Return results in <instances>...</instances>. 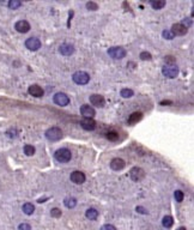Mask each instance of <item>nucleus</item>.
<instances>
[{
  "instance_id": "nucleus-32",
  "label": "nucleus",
  "mask_w": 194,
  "mask_h": 230,
  "mask_svg": "<svg viewBox=\"0 0 194 230\" xmlns=\"http://www.w3.org/2000/svg\"><path fill=\"white\" fill-rule=\"evenodd\" d=\"M140 59L141 60H151V54L149 52H141L140 53Z\"/></svg>"
},
{
  "instance_id": "nucleus-28",
  "label": "nucleus",
  "mask_w": 194,
  "mask_h": 230,
  "mask_svg": "<svg viewBox=\"0 0 194 230\" xmlns=\"http://www.w3.org/2000/svg\"><path fill=\"white\" fill-rule=\"evenodd\" d=\"M162 35H163V37L165 40H173L175 37V35L171 33L170 30H163V33H162Z\"/></svg>"
},
{
  "instance_id": "nucleus-9",
  "label": "nucleus",
  "mask_w": 194,
  "mask_h": 230,
  "mask_svg": "<svg viewBox=\"0 0 194 230\" xmlns=\"http://www.w3.org/2000/svg\"><path fill=\"white\" fill-rule=\"evenodd\" d=\"M70 179H71V181L73 182V184H76V185H82V184H84V182H85L86 176H85L84 173L79 171V170H76V171H73V173L71 174Z\"/></svg>"
},
{
  "instance_id": "nucleus-38",
  "label": "nucleus",
  "mask_w": 194,
  "mask_h": 230,
  "mask_svg": "<svg viewBox=\"0 0 194 230\" xmlns=\"http://www.w3.org/2000/svg\"><path fill=\"white\" fill-rule=\"evenodd\" d=\"M177 230H187V229H186L184 227H181V228H179V229H177Z\"/></svg>"
},
{
  "instance_id": "nucleus-3",
  "label": "nucleus",
  "mask_w": 194,
  "mask_h": 230,
  "mask_svg": "<svg viewBox=\"0 0 194 230\" xmlns=\"http://www.w3.org/2000/svg\"><path fill=\"white\" fill-rule=\"evenodd\" d=\"M72 79H73V82L78 85H85L90 82V76H89V73L84 72V71H77V72L73 73V76H72Z\"/></svg>"
},
{
  "instance_id": "nucleus-11",
  "label": "nucleus",
  "mask_w": 194,
  "mask_h": 230,
  "mask_svg": "<svg viewBox=\"0 0 194 230\" xmlns=\"http://www.w3.org/2000/svg\"><path fill=\"white\" fill-rule=\"evenodd\" d=\"M171 33L176 36H182V35H186L187 34V31H188V29L186 28L184 25H182L181 23H175V24H173V27H171Z\"/></svg>"
},
{
  "instance_id": "nucleus-5",
  "label": "nucleus",
  "mask_w": 194,
  "mask_h": 230,
  "mask_svg": "<svg viewBox=\"0 0 194 230\" xmlns=\"http://www.w3.org/2000/svg\"><path fill=\"white\" fill-rule=\"evenodd\" d=\"M108 54L113 59L121 60L126 57V51L122 48V47H111V48L108 49Z\"/></svg>"
},
{
  "instance_id": "nucleus-26",
  "label": "nucleus",
  "mask_w": 194,
  "mask_h": 230,
  "mask_svg": "<svg viewBox=\"0 0 194 230\" xmlns=\"http://www.w3.org/2000/svg\"><path fill=\"white\" fill-rule=\"evenodd\" d=\"M120 94H121V96H122L124 98H129V97H132L134 95L133 90H131V89H122Z\"/></svg>"
},
{
  "instance_id": "nucleus-10",
  "label": "nucleus",
  "mask_w": 194,
  "mask_h": 230,
  "mask_svg": "<svg viewBox=\"0 0 194 230\" xmlns=\"http://www.w3.org/2000/svg\"><path fill=\"white\" fill-rule=\"evenodd\" d=\"M90 102L91 104L95 106V107H98V108H102L106 106V98H104L102 95H98V94H94L90 96Z\"/></svg>"
},
{
  "instance_id": "nucleus-1",
  "label": "nucleus",
  "mask_w": 194,
  "mask_h": 230,
  "mask_svg": "<svg viewBox=\"0 0 194 230\" xmlns=\"http://www.w3.org/2000/svg\"><path fill=\"white\" fill-rule=\"evenodd\" d=\"M54 157H55V160L58 162H60V163H67V162L71 161V158H72V152L70 151L68 149L62 147V149L56 150L55 154H54Z\"/></svg>"
},
{
  "instance_id": "nucleus-36",
  "label": "nucleus",
  "mask_w": 194,
  "mask_h": 230,
  "mask_svg": "<svg viewBox=\"0 0 194 230\" xmlns=\"http://www.w3.org/2000/svg\"><path fill=\"white\" fill-rule=\"evenodd\" d=\"M135 210H137V212L143 213V215H146V213H148V212H146V210H145L144 207H139V206H138V207H137Z\"/></svg>"
},
{
  "instance_id": "nucleus-24",
  "label": "nucleus",
  "mask_w": 194,
  "mask_h": 230,
  "mask_svg": "<svg viewBox=\"0 0 194 230\" xmlns=\"http://www.w3.org/2000/svg\"><path fill=\"white\" fill-rule=\"evenodd\" d=\"M23 150H24V154H25L27 156H32V155H35V152H36L35 147L32 145H30V144H27L25 146H24Z\"/></svg>"
},
{
  "instance_id": "nucleus-19",
  "label": "nucleus",
  "mask_w": 194,
  "mask_h": 230,
  "mask_svg": "<svg viewBox=\"0 0 194 230\" xmlns=\"http://www.w3.org/2000/svg\"><path fill=\"white\" fill-rule=\"evenodd\" d=\"M85 216H86V218H87V219H90V220H95L97 217H98V211H97L96 209H92V207H90V209H87V210H86V212H85Z\"/></svg>"
},
{
  "instance_id": "nucleus-14",
  "label": "nucleus",
  "mask_w": 194,
  "mask_h": 230,
  "mask_svg": "<svg viewBox=\"0 0 194 230\" xmlns=\"http://www.w3.org/2000/svg\"><path fill=\"white\" fill-rule=\"evenodd\" d=\"M59 53L65 55V57H70V55H72L74 53V47L70 43H62L59 47Z\"/></svg>"
},
{
  "instance_id": "nucleus-2",
  "label": "nucleus",
  "mask_w": 194,
  "mask_h": 230,
  "mask_svg": "<svg viewBox=\"0 0 194 230\" xmlns=\"http://www.w3.org/2000/svg\"><path fill=\"white\" fill-rule=\"evenodd\" d=\"M44 134H46V138L48 140H51V141H58L64 136L62 131L59 127H51V128H48Z\"/></svg>"
},
{
  "instance_id": "nucleus-16",
  "label": "nucleus",
  "mask_w": 194,
  "mask_h": 230,
  "mask_svg": "<svg viewBox=\"0 0 194 230\" xmlns=\"http://www.w3.org/2000/svg\"><path fill=\"white\" fill-rule=\"evenodd\" d=\"M125 165H126L125 161L121 160V158H113V160L110 161V168L113 170H116V171L122 170L125 168Z\"/></svg>"
},
{
  "instance_id": "nucleus-7",
  "label": "nucleus",
  "mask_w": 194,
  "mask_h": 230,
  "mask_svg": "<svg viewBox=\"0 0 194 230\" xmlns=\"http://www.w3.org/2000/svg\"><path fill=\"white\" fill-rule=\"evenodd\" d=\"M53 100H54V103H55V104H58V106H60V107H66V106H68V103H70L68 96H67L66 94H64V92H58V94H55Z\"/></svg>"
},
{
  "instance_id": "nucleus-20",
  "label": "nucleus",
  "mask_w": 194,
  "mask_h": 230,
  "mask_svg": "<svg viewBox=\"0 0 194 230\" xmlns=\"http://www.w3.org/2000/svg\"><path fill=\"white\" fill-rule=\"evenodd\" d=\"M22 210H23V212L25 213V215H28V216H30V215H32L34 213V211H35V206L32 205L31 203H25L23 206H22Z\"/></svg>"
},
{
  "instance_id": "nucleus-27",
  "label": "nucleus",
  "mask_w": 194,
  "mask_h": 230,
  "mask_svg": "<svg viewBox=\"0 0 194 230\" xmlns=\"http://www.w3.org/2000/svg\"><path fill=\"white\" fill-rule=\"evenodd\" d=\"M86 9L90 11H96V10H98V5L94 1H89V3H86Z\"/></svg>"
},
{
  "instance_id": "nucleus-12",
  "label": "nucleus",
  "mask_w": 194,
  "mask_h": 230,
  "mask_svg": "<svg viewBox=\"0 0 194 230\" xmlns=\"http://www.w3.org/2000/svg\"><path fill=\"white\" fill-rule=\"evenodd\" d=\"M80 114H82L85 119H92L96 115V112L92 107L87 106V104H83L82 107H80Z\"/></svg>"
},
{
  "instance_id": "nucleus-4",
  "label": "nucleus",
  "mask_w": 194,
  "mask_h": 230,
  "mask_svg": "<svg viewBox=\"0 0 194 230\" xmlns=\"http://www.w3.org/2000/svg\"><path fill=\"white\" fill-rule=\"evenodd\" d=\"M162 73H163L164 77L173 79L179 74V67L176 65H164L163 68H162Z\"/></svg>"
},
{
  "instance_id": "nucleus-15",
  "label": "nucleus",
  "mask_w": 194,
  "mask_h": 230,
  "mask_svg": "<svg viewBox=\"0 0 194 230\" xmlns=\"http://www.w3.org/2000/svg\"><path fill=\"white\" fill-rule=\"evenodd\" d=\"M28 92H29V95H31V96H34V97H37V98L43 96V89L37 84L30 85L28 89Z\"/></svg>"
},
{
  "instance_id": "nucleus-8",
  "label": "nucleus",
  "mask_w": 194,
  "mask_h": 230,
  "mask_svg": "<svg viewBox=\"0 0 194 230\" xmlns=\"http://www.w3.org/2000/svg\"><path fill=\"white\" fill-rule=\"evenodd\" d=\"M25 47L29 51H32V52L38 51L41 48V41L36 37H29L25 41Z\"/></svg>"
},
{
  "instance_id": "nucleus-35",
  "label": "nucleus",
  "mask_w": 194,
  "mask_h": 230,
  "mask_svg": "<svg viewBox=\"0 0 194 230\" xmlns=\"http://www.w3.org/2000/svg\"><path fill=\"white\" fill-rule=\"evenodd\" d=\"M101 230H116V228L113 225V224H104L101 228Z\"/></svg>"
},
{
  "instance_id": "nucleus-29",
  "label": "nucleus",
  "mask_w": 194,
  "mask_h": 230,
  "mask_svg": "<svg viewBox=\"0 0 194 230\" xmlns=\"http://www.w3.org/2000/svg\"><path fill=\"white\" fill-rule=\"evenodd\" d=\"M174 198H175V200H176L177 203H181V201L183 200V192H181V191H175Z\"/></svg>"
},
{
  "instance_id": "nucleus-17",
  "label": "nucleus",
  "mask_w": 194,
  "mask_h": 230,
  "mask_svg": "<svg viewBox=\"0 0 194 230\" xmlns=\"http://www.w3.org/2000/svg\"><path fill=\"white\" fill-rule=\"evenodd\" d=\"M80 125H82V127L85 131H94L96 128V122L94 119H84V120L80 122Z\"/></svg>"
},
{
  "instance_id": "nucleus-31",
  "label": "nucleus",
  "mask_w": 194,
  "mask_h": 230,
  "mask_svg": "<svg viewBox=\"0 0 194 230\" xmlns=\"http://www.w3.org/2000/svg\"><path fill=\"white\" fill-rule=\"evenodd\" d=\"M61 211L59 210V209H52V211H51V215H52V217H56V218H59L60 216H61Z\"/></svg>"
},
{
  "instance_id": "nucleus-21",
  "label": "nucleus",
  "mask_w": 194,
  "mask_h": 230,
  "mask_svg": "<svg viewBox=\"0 0 194 230\" xmlns=\"http://www.w3.org/2000/svg\"><path fill=\"white\" fill-rule=\"evenodd\" d=\"M64 204H65V206H66L67 209H73L74 206L77 205V199H76V198L68 197V198H66V199L64 200Z\"/></svg>"
},
{
  "instance_id": "nucleus-13",
  "label": "nucleus",
  "mask_w": 194,
  "mask_h": 230,
  "mask_svg": "<svg viewBox=\"0 0 194 230\" xmlns=\"http://www.w3.org/2000/svg\"><path fill=\"white\" fill-rule=\"evenodd\" d=\"M14 29L20 34H27L28 31L30 30V24H29V22H27V20H18L14 24Z\"/></svg>"
},
{
  "instance_id": "nucleus-6",
  "label": "nucleus",
  "mask_w": 194,
  "mask_h": 230,
  "mask_svg": "<svg viewBox=\"0 0 194 230\" xmlns=\"http://www.w3.org/2000/svg\"><path fill=\"white\" fill-rule=\"evenodd\" d=\"M144 176H145V171L141 168H139V167H134V168H132L131 171H129V177L134 182L141 181L144 179Z\"/></svg>"
},
{
  "instance_id": "nucleus-37",
  "label": "nucleus",
  "mask_w": 194,
  "mask_h": 230,
  "mask_svg": "<svg viewBox=\"0 0 194 230\" xmlns=\"http://www.w3.org/2000/svg\"><path fill=\"white\" fill-rule=\"evenodd\" d=\"M170 101H163V102H162V104H170Z\"/></svg>"
},
{
  "instance_id": "nucleus-30",
  "label": "nucleus",
  "mask_w": 194,
  "mask_h": 230,
  "mask_svg": "<svg viewBox=\"0 0 194 230\" xmlns=\"http://www.w3.org/2000/svg\"><path fill=\"white\" fill-rule=\"evenodd\" d=\"M106 137H107V139H109V140H117V139H119V134H117L116 132H108V133L106 134Z\"/></svg>"
},
{
  "instance_id": "nucleus-34",
  "label": "nucleus",
  "mask_w": 194,
  "mask_h": 230,
  "mask_svg": "<svg viewBox=\"0 0 194 230\" xmlns=\"http://www.w3.org/2000/svg\"><path fill=\"white\" fill-rule=\"evenodd\" d=\"M18 230H31V227L28 223H22V224H19Z\"/></svg>"
},
{
  "instance_id": "nucleus-18",
  "label": "nucleus",
  "mask_w": 194,
  "mask_h": 230,
  "mask_svg": "<svg viewBox=\"0 0 194 230\" xmlns=\"http://www.w3.org/2000/svg\"><path fill=\"white\" fill-rule=\"evenodd\" d=\"M141 117H143V114H141V113L135 112V113H133V114L129 115V117H128V122L131 124V125L137 124V122H139V121L141 120Z\"/></svg>"
},
{
  "instance_id": "nucleus-22",
  "label": "nucleus",
  "mask_w": 194,
  "mask_h": 230,
  "mask_svg": "<svg viewBox=\"0 0 194 230\" xmlns=\"http://www.w3.org/2000/svg\"><path fill=\"white\" fill-rule=\"evenodd\" d=\"M151 6L155 10H161V9H163V7L165 6V1H164V0H152Z\"/></svg>"
},
{
  "instance_id": "nucleus-23",
  "label": "nucleus",
  "mask_w": 194,
  "mask_h": 230,
  "mask_svg": "<svg viewBox=\"0 0 194 230\" xmlns=\"http://www.w3.org/2000/svg\"><path fill=\"white\" fill-rule=\"evenodd\" d=\"M162 224H163L164 228H171L173 224H174V219L171 216H165L162 220Z\"/></svg>"
},
{
  "instance_id": "nucleus-33",
  "label": "nucleus",
  "mask_w": 194,
  "mask_h": 230,
  "mask_svg": "<svg viewBox=\"0 0 194 230\" xmlns=\"http://www.w3.org/2000/svg\"><path fill=\"white\" fill-rule=\"evenodd\" d=\"M164 61H165V65H175V59H174V57H165V59H164Z\"/></svg>"
},
{
  "instance_id": "nucleus-25",
  "label": "nucleus",
  "mask_w": 194,
  "mask_h": 230,
  "mask_svg": "<svg viewBox=\"0 0 194 230\" xmlns=\"http://www.w3.org/2000/svg\"><path fill=\"white\" fill-rule=\"evenodd\" d=\"M20 6H22V3L19 1V0H10L9 1V7L11 10H17Z\"/></svg>"
}]
</instances>
